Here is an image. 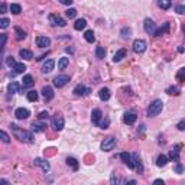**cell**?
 <instances>
[{
    "label": "cell",
    "mask_w": 185,
    "mask_h": 185,
    "mask_svg": "<svg viewBox=\"0 0 185 185\" xmlns=\"http://www.w3.org/2000/svg\"><path fill=\"white\" fill-rule=\"evenodd\" d=\"M10 129H12V132H13V135H15V137L19 139L20 142H26V143H32L33 142V136H32L30 132L18 127L16 125H10Z\"/></svg>",
    "instance_id": "1"
},
{
    "label": "cell",
    "mask_w": 185,
    "mask_h": 185,
    "mask_svg": "<svg viewBox=\"0 0 185 185\" xmlns=\"http://www.w3.org/2000/svg\"><path fill=\"white\" fill-rule=\"evenodd\" d=\"M162 109H163V103H162V100H155V101H152L151 103V106L147 107V116L149 117H155V116H158L161 111H162Z\"/></svg>",
    "instance_id": "2"
},
{
    "label": "cell",
    "mask_w": 185,
    "mask_h": 185,
    "mask_svg": "<svg viewBox=\"0 0 185 185\" xmlns=\"http://www.w3.org/2000/svg\"><path fill=\"white\" fill-rule=\"evenodd\" d=\"M52 127L55 130H58V132L64 129V117H62V114L55 113L52 116Z\"/></svg>",
    "instance_id": "3"
},
{
    "label": "cell",
    "mask_w": 185,
    "mask_h": 185,
    "mask_svg": "<svg viewBox=\"0 0 185 185\" xmlns=\"http://www.w3.org/2000/svg\"><path fill=\"white\" fill-rule=\"evenodd\" d=\"M116 146V139H114L113 136L110 137H106V139L101 142V151L103 152H109V151H113V147Z\"/></svg>",
    "instance_id": "4"
},
{
    "label": "cell",
    "mask_w": 185,
    "mask_h": 185,
    "mask_svg": "<svg viewBox=\"0 0 185 185\" xmlns=\"http://www.w3.org/2000/svg\"><path fill=\"white\" fill-rule=\"evenodd\" d=\"M69 81V75H67V74H61V75H57L55 78H54V85L58 88L64 87L65 84H68Z\"/></svg>",
    "instance_id": "5"
},
{
    "label": "cell",
    "mask_w": 185,
    "mask_h": 185,
    "mask_svg": "<svg viewBox=\"0 0 185 185\" xmlns=\"http://www.w3.org/2000/svg\"><path fill=\"white\" fill-rule=\"evenodd\" d=\"M133 51L136 54H143L146 51V42L143 39H136L133 42Z\"/></svg>",
    "instance_id": "6"
},
{
    "label": "cell",
    "mask_w": 185,
    "mask_h": 185,
    "mask_svg": "<svg viewBox=\"0 0 185 185\" xmlns=\"http://www.w3.org/2000/svg\"><path fill=\"white\" fill-rule=\"evenodd\" d=\"M145 32H146L147 35H155V32H156V25H155V22L152 19H145Z\"/></svg>",
    "instance_id": "7"
},
{
    "label": "cell",
    "mask_w": 185,
    "mask_h": 185,
    "mask_svg": "<svg viewBox=\"0 0 185 185\" xmlns=\"http://www.w3.org/2000/svg\"><path fill=\"white\" fill-rule=\"evenodd\" d=\"M49 22H51L52 26H59V28H64L65 25H67L65 20L58 15H49Z\"/></svg>",
    "instance_id": "8"
},
{
    "label": "cell",
    "mask_w": 185,
    "mask_h": 185,
    "mask_svg": "<svg viewBox=\"0 0 185 185\" xmlns=\"http://www.w3.org/2000/svg\"><path fill=\"white\" fill-rule=\"evenodd\" d=\"M91 93L90 88H87L84 84H78V85H75V88H74V94L75 95H88Z\"/></svg>",
    "instance_id": "9"
},
{
    "label": "cell",
    "mask_w": 185,
    "mask_h": 185,
    "mask_svg": "<svg viewBox=\"0 0 185 185\" xmlns=\"http://www.w3.org/2000/svg\"><path fill=\"white\" fill-rule=\"evenodd\" d=\"M120 159L130 168V169H135V163H133V159H132V155H130V153H127V152H121Z\"/></svg>",
    "instance_id": "10"
},
{
    "label": "cell",
    "mask_w": 185,
    "mask_h": 185,
    "mask_svg": "<svg viewBox=\"0 0 185 185\" xmlns=\"http://www.w3.org/2000/svg\"><path fill=\"white\" fill-rule=\"evenodd\" d=\"M33 163H35V165H38V166H41L44 172H49V169H51V165H49V162H48V161H45V159L36 158L33 161Z\"/></svg>",
    "instance_id": "11"
},
{
    "label": "cell",
    "mask_w": 185,
    "mask_h": 185,
    "mask_svg": "<svg viewBox=\"0 0 185 185\" xmlns=\"http://www.w3.org/2000/svg\"><path fill=\"white\" fill-rule=\"evenodd\" d=\"M54 67H55V62H54V59H46L45 62L42 64L41 71L44 72V74H48V72H51L54 69Z\"/></svg>",
    "instance_id": "12"
},
{
    "label": "cell",
    "mask_w": 185,
    "mask_h": 185,
    "mask_svg": "<svg viewBox=\"0 0 185 185\" xmlns=\"http://www.w3.org/2000/svg\"><path fill=\"white\" fill-rule=\"evenodd\" d=\"M29 110L28 109H23V107H20V109H18L15 111V116L16 119H19V120H25V119H28L29 117Z\"/></svg>",
    "instance_id": "13"
},
{
    "label": "cell",
    "mask_w": 185,
    "mask_h": 185,
    "mask_svg": "<svg viewBox=\"0 0 185 185\" xmlns=\"http://www.w3.org/2000/svg\"><path fill=\"white\" fill-rule=\"evenodd\" d=\"M101 117H103L101 110H100V109H94V110H93V113H91V121H93L94 125L98 126V123H100V120H101Z\"/></svg>",
    "instance_id": "14"
},
{
    "label": "cell",
    "mask_w": 185,
    "mask_h": 185,
    "mask_svg": "<svg viewBox=\"0 0 185 185\" xmlns=\"http://www.w3.org/2000/svg\"><path fill=\"white\" fill-rule=\"evenodd\" d=\"M42 95H44V98H45V101H51L54 98V90L52 87H44L42 88Z\"/></svg>",
    "instance_id": "15"
},
{
    "label": "cell",
    "mask_w": 185,
    "mask_h": 185,
    "mask_svg": "<svg viewBox=\"0 0 185 185\" xmlns=\"http://www.w3.org/2000/svg\"><path fill=\"white\" fill-rule=\"evenodd\" d=\"M36 45H38L39 48H46V46L51 45V39H49L48 36H38V38H36Z\"/></svg>",
    "instance_id": "16"
},
{
    "label": "cell",
    "mask_w": 185,
    "mask_h": 185,
    "mask_svg": "<svg viewBox=\"0 0 185 185\" xmlns=\"http://www.w3.org/2000/svg\"><path fill=\"white\" fill-rule=\"evenodd\" d=\"M132 159H133V163H135V168L139 171V174H142V172H143V166H142L139 155H137V153H132Z\"/></svg>",
    "instance_id": "17"
},
{
    "label": "cell",
    "mask_w": 185,
    "mask_h": 185,
    "mask_svg": "<svg viewBox=\"0 0 185 185\" xmlns=\"http://www.w3.org/2000/svg\"><path fill=\"white\" fill-rule=\"evenodd\" d=\"M98 97H100V100H103V101H107V100H110V97H111V93H110L109 88L104 87L98 91Z\"/></svg>",
    "instance_id": "18"
},
{
    "label": "cell",
    "mask_w": 185,
    "mask_h": 185,
    "mask_svg": "<svg viewBox=\"0 0 185 185\" xmlns=\"http://www.w3.org/2000/svg\"><path fill=\"white\" fill-rule=\"evenodd\" d=\"M137 116L135 113H126L125 117H123V121H125L126 125H133L135 121H136Z\"/></svg>",
    "instance_id": "19"
},
{
    "label": "cell",
    "mask_w": 185,
    "mask_h": 185,
    "mask_svg": "<svg viewBox=\"0 0 185 185\" xmlns=\"http://www.w3.org/2000/svg\"><path fill=\"white\" fill-rule=\"evenodd\" d=\"M179 149H181V146L177 145V146H175L174 149L169 152V158L174 159V161H179Z\"/></svg>",
    "instance_id": "20"
},
{
    "label": "cell",
    "mask_w": 185,
    "mask_h": 185,
    "mask_svg": "<svg viewBox=\"0 0 185 185\" xmlns=\"http://www.w3.org/2000/svg\"><path fill=\"white\" fill-rule=\"evenodd\" d=\"M168 30H169V23L166 22V23H163V26H162V28H159V29H156L155 36H162V35L168 33Z\"/></svg>",
    "instance_id": "21"
},
{
    "label": "cell",
    "mask_w": 185,
    "mask_h": 185,
    "mask_svg": "<svg viewBox=\"0 0 185 185\" xmlns=\"http://www.w3.org/2000/svg\"><path fill=\"white\" fill-rule=\"evenodd\" d=\"M125 57H126V49H119V51L114 54L113 61H114V62H119V61H121Z\"/></svg>",
    "instance_id": "22"
},
{
    "label": "cell",
    "mask_w": 185,
    "mask_h": 185,
    "mask_svg": "<svg viewBox=\"0 0 185 185\" xmlns=\"http://www.w3.org/2000/svg\"><path fill=\"white\" fill-rule=\"evenodd\" d=\"M19 55L23 59H32V58H33V54H32V51H29V49H20Z\"/></svg>",
    "instance_id": "23"
},
{
    "label": "cell",
    "mask_w": 185,
    "mask_h": 185,
    "mask_svg": "<svg viewBox=\"0 0 185 185\" xmlns=\"http://www.w3.org/2000/svg\"><path fill=\"white\" fill-rule=\"evenodd\" d=\"M8 91L10 93V94H15V93H18V91H19V84L16 83V81H12V83H9Z\"/></svg>",
    "instance_id": "24"
},
{
    "label": "cell",
    "mask_w": 185,
    "mask_h": 185,
    "mask_svg": "<svg viewBox=\"0 0 185 185\" xmlns=\"http://www.w3.org/2000/svg\"><path fill=\"white\" fill-rule=\"evenodd\" d=\"M68 64H69V58H67V57L59 58V61H58V69H65Z\"/></svg>",
    "instance_id": "25"
},
{
    "label": "cell",
    "mask_w": 185,
    "mask_h": 185,
    "mask_svg": "<svg viewBox=\"0 0 185 185\" xmlns=\"http://www.w3.org/2000/svg\"><path fill=\"white\" fill-rule=\"evenodd\" d=\"M13 69H15V74H23V72L26 71V65L23 64V62H18L13 67Z\"/></svg>",
    "instance_id": "26"
},
{
    "label": "cell",
    "mask_w": 185,
    "mask_h": 185,
    "mask_svg": "<svg viewBox=\"0 0 185 185\" xmlns=\"http://www.w3.org/2000/svg\"><path fill=\"white\" fill-rule=\"evenodd\" d=\"M23 87H30V85H33V77L32 75H29V74H28V75H25L23 77Z\"/></svg>",
    "instance_id": "27"
},
{
    "label": "cell",
    "mask_w": 185,
    "mask_h": 185,
    "mask_svg": "<svg viewBox=\"0 0 185 185\" xmlns=\"http://www.w3.org/2000/svg\"><path fill=\"white\" fill-rule=\"evenodd\" d=\"M171 4H172L171 0H158V6L161 9H163V10H168L171 8Z\"/></svg>",
    "instance_id": "28"
},
{
    "label": "cell",
    "mask_w": 185,
    "mask_h": 185,
    "mask_svg": "<svg viewBox=\"0 0 185 185\" xmlns=\"http://www.w3.org/2000/svg\"><path fill=\"white\" fill-rule=\"evenodd\" d=\"M85 26H87V22H85V19H78V20H75V23H74V28H75V30H81V29H84Z\"/></svg>",
    "instance_id": "29"
},
{
    "label": "cell",
    "mask_w": 185,
    "mask_h": 185,
    "mask_svg": "<svg viewBox=\"0 0 185 185\" xmlns=\"http://www.w3.org/2000/svg\"><path fill=\"white\" fill-rule=\"evenodd\" d=\"M32 130H33V132H45L46 126L44 125V123H33V125H32Z\"/></svg>",
    "instance_id": "30"
},
{
    "label": "cell",
    "mask_w": 185,
    "mask_h": 185,
    "mask_svg": "<svg viewBox=\"0 0 185 185\" xmlns=\"http://www.w3.org/2000/svg\"><path fill=\"white\" fill-rule=\"evenodd\" d=\"M38 98H39L38 91L30 90L29 93H28V100H29V101H38Z\"/></svg>",
    "instance_id": "31"
},
{
    "label": "cell",
    "mask_w": 185,
    "mask_h": 185,
    "mask_svg": "<svg viewBox=\"0 0 185 185\" xmlns=\"http://www.w3.org/2000/svg\"><path fill=\"white\" fill-rule=\"evenodd\" d=\"M67 163H68V165L71 166L74 171H77V169H78V166H80L78 165V161H77L75 158H67Z\"/></svg>",
    "instance_id": "32"
},
{
    "label": "cell",
    "mask_w": 185,
    "mask_h": 185,
    "mask_svg": "<svg viewBox=\"0 0 185 185\" xmlns=\"http://www.w3.org/2000/svg\"><path fill=\"white\" fill-rule=\"evenodd\" d=\"M84 38H85L87 42H90V44H93V42L95 41V36H94V32H93V30H87V32L84 33Z\"/></svg>",
    "instance_id": "33"
},
{
    "label": "cell",
    "mask_w": 185,
    "mask_h": 185,
    "mask_svg": "<svg viewBox=\"0 0 185 185\" xmlns=\"http://www.w3.org/2000/svg\"><path fill=\"white\" fill-rule=\"evenodd\" d=\"M166 163H168V156L165 155H159L158 156V161H156V165L161 168V166H165Z\"/></svg>",
    "instance_id": "34"
},
{
    "label": "cell",
    "mask_w": 185,
    "mask_h": 185,
    "mask_svg": "<svg viewBox=\"0 0 185 185\" xmlns=\"http://www.w3.org/2000/svg\"><path fill=\"white\" fill-rule=\"evenodd\" d=\"M15 32H16V38H18V41H22V39L26 38V32L22 30L20 28H15Z\"/></svg>",
    "instance_id": "35"
},
{
    "label": "cell",
    "mask_w": 185,
    "mask_h": 185,
    "mask_svg": "<svg viewBox=\"0 0 185 185\" xmlns=\"http://www.w3.org/2000/svg\"><path fill=\"white\" fill-rule=\"evenodd\" d=\"M10 12L13 13V15H19L20 12H22V8H20V4L12 3V4H10Z\"/></svg>",
    "instance_id": "36"
},
{
    "label": "cell",
    "mask_w": 185,
    "mask_h": 185,
    "mask_svg": "<svg viewBox=\"0 0 185 185\" xmlns=\"http://www.w3.org/2000/svg\"><path fill=\"white\" fill-rule=\"evenodd\" d=\"M95 57H97L98 59H103V58L106 57V51H104L103 46H97V49H95Z\"/></svg>",
    "instance_id": "37"
},
{
    "label": "cell",
    "mask_w": 185,
    "mask_h": 185,
    "mask_svg": "<svg viewBox=\"0 0 185 185\" xmlns=\"http://www.w3.org/2000/svg\"><path fill=\"white\" fill-rule=\"evenodd\" d=\"M177 80L178 81H181V83H185V67L177 72Z\"/></svg>",
    "instance_id": "38"
},
{
    "label": "cell",
    "mask_w": 185,
    "mask_h": 185,
    "mask_svg": "<svg viewBox=\"0 0 185 185\" xmlns=\"http://www.w3.org/2000/svg\"><path fill=\"white\" fill-rule=\"evenodd\" d=\"M65 15H67V18H69V19H74V18L77 16V10L74 8H69L68 10L65 12Z\"/></svg>",
    "instance_id": "39"
},
{
    "label": "cell",
    "mask_w": 185,
    "mask_h": 185,
    "mask_svg": "<svg viewBox=\"0 0 185 185\" xmlns=\"http://www.w3.org/2000/svg\"><path fill=\"white\" fill-rule=\"evenodd\" d=\"M121 36H123V38H129V36H130V33H132V30H130V28H123V29H121Z\"/></svg>",
    "instance_id": "40"
},
{
    "label": "cell",
    "mask_w": 185,
    "mask_h": 185,
    "mask_svg": "<svg viewBox=\"0 0 185 185\" xmlns=\"http://www.w3.org/2000/svg\"><path fill=\"white\" fill-rule=\"evenodd\" d=\"M166 93H168V94H171V95H172V94L178 95V94H179V88H178V87H169L168 90H166Z\"/></svg>",
    "instance_id": "41"
},
{
    "label": "cell",
    "mask_w": 185,
    "mask_h": 185,
    "mask_svg": "<svg viewBox=\"0 0 185 185\" xmlns=\"http://www.w3.org/2000/svg\"><path fill=\"white\" fill-rule=\"evenodd\" d=\"M9 23H10V20H9L8 18H3V19L0 20V28H2V29H6V28L9 26Z\"/></svg>",
    "instance_id": "42"
},
{
    "label": "cell",
    "mask_w": 185,
    "mask_h": 185,
    "mask_svg": "<svg viewBox=\"0 0 185 185\" xmlns=\"http://www.w3.org/2000/svg\"><path fill=\"white\" fill-rule=\"evenodd\" d=\"M0 136H2V140H3L4 143H9V142H10V139H9V136H8V133L4 132V130L0 132Z\"/></svg>",
    "instance_id": "43"
},
{
    "label": "cell",
    "mask_w": 185,
    "mask_h": 185,
    "mask_svg": "<svg viewBox=\"0 0 185 185\" xmlns=\"http://www.w3.org/2000/svg\"><path fill=\"white\" fill-rule=\"evenodd\" d=\"M175 10H177L179 15H185V6L184 4H178L177 8H175Z\"/></svg>",
    "instance_id": "44"
},
{
    "label": "cell",
    "mask_w": 185,
    "mask_h": 185,
    "mask_svg": "<svg viewBox=\"0 0 185 185\" xmlns=\"http://www.w3.org/2000/svg\"><path fill=\"white\" fill-rule=\"evenodd\" d=\"M6 64L9 65V67H15L18 62H16L15 59H13V57H8V59H6Z\"/></svg>",
    "instance_id": "45"
},
{
    "label": "cell",
    "mask_w": 185,
    "mask_h": 185,
    "mask_svg": "<svg viewBox=\"0 0 185 185\" xmlns=\"http://www.w3.org/2000/svg\"><path fill=\"white\" fill-rule=\"evenodd\" d=\"M109 125H110V120H109V119H106L104 121H100V123H98V126H100L101 129H107V127H109Z\"/></svg>",
    "instance_id": "46"
},
{
    "label": "cell",
    "mask_w": 185,
    "mask_h": 185,
    "mask_svg": "<svg viewBox=\"0 0 185 185\" xmlns=\"http://www.w3.org/2000/svg\"><path fill=\"white\" fill-rule=\"evenodd\" d=\"M177 127H178V130H181V132H184L185 130V119H182L179 123L177 125Z\"/></svg>",
    "instance_id": "47"
},
{
    "label": "cell",
    "mask_w": 185,
    "mask_h": 185,
    "mask_svg": "<svg viewBox=\"0 0 185 185\" xmlns=\"http://www.w3.org/2000/svg\"><path fill=\"white\" fill-rule=\"evenodd\" d=\"M38 117H39V120H45V119H48L49 117V114H48V111H41Z\"/></svg>",
    "instance_id": "48"
},
{
    "label": "cell",
    "mask_w": 185,
    "mask_h": 185,
    "mask_svg": "<svg viewBox=\"0 0 185 185\" xmlns=\"http://www.w3.org/2000/svg\"><path fill=\"white\" fill-rule=\"evenodd\" d=\"M174 171L177 172V174H182V172H184V168H182V165H179V163H178V165L174 168Z\"/></svg>",
    "instance_id": "49"
},
{
    "label": "cell",
    "mask_w": 185,
    "mask_h": 185,
    "mask_svg": "<svg viewBox=\"0 0 185 185\" xmlns=\"http://www.w3.org/2000/svg\"><path fill=\"white\" fill-rule=\"evenodd\" d=\"M6 39H8V36L6 35H2V44H0V46H2V51H3V48H4V44H6Z\"/></svg>",
    "instance_id": "50"
},
{
    "label": "cell",
    "mask_w": 185,
    "mask_h": 185,
    "mask_svg": "<svg viewBox=\"0 0 185 185\" xmlns=\"http://www.w3.org/2000/svg\"><path fill=\"white\" fill-rule=\"evenodd\" d=\"M61 3H62V4H67V6H71V4H72V0H61Z\"/></svg>",
    "instance_id": "51"
},
{
    "label": "cell",
    "mask_w": 185,
    "mask_h": 185,
    "mask_svg": "<svg viewBox=\"0 0 185 185\" xmlns=\"http://www.w3.org/2000/svg\"><path fill=\"white\" fill-rule=\"evenodd\" d=\"M153 184H155V185H161V184H162L163 185V181H162V179H155V181H153Z\"/></svg>",
    "instance_id": "52"
},
{
    "label": "cell",
    "mask_w": 185,
    "mask_h": 185,
    "mask_svg": "<svg viewBox=\"0 0 185 185\" xmlns=\"http://www.w3.org/2000/svg\"><path fill=\"white\" fill-rule=\"evenodd\" d=\"M117 182V178H116V174L111 175V184H116Z\"/></svg>",
    "instance_id": "53"
},
{
    "label": "cell",
    "mask_w": 185,
    "mask_h": 185,
    "mask_svg": "<svg viewBox=\"0 0 185 185\" xmlns=\"http://www.w3.org/2000/svg\"><path fill=\"white\" fill-rule=\"evenodd\" d=\"M4 12H6V4L2 3V13H4Z\"/></svg>",
    "instance_id": "54"
},
{
    "label": "cell",
    "mask_w": 185,
    "mask_h": 185,
    "mask_svg": "<svg viewBox=\"0 0 185 185\" xmlns=\"http://www.w3.org/2000/svg\"><path fill=\"white\" fill-rule=\"evenodd\" d=\"M178 51H179V52H184V51H185L184 46H179V48H178Z\"/></svg>",
    "instance_id": "55"
}]
</instances>
